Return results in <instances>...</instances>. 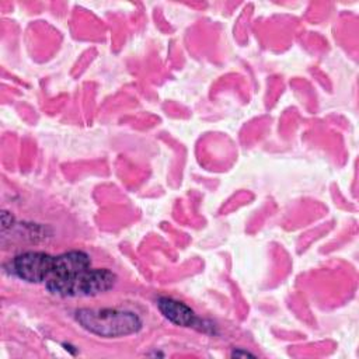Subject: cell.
Here are the masks:
<instances>
[{
	"mask_svg": "<svg viewBox=\"0 0 359 359\" xmlns=\"http://www.w3.org/2000/svg\"><path fill=\"white\" fill-rule=\"evenodd\" d=\"M231 356H254L251 352H248V351H233V353H231Z\"/></svg>",
	"mask_w": 359,
	"mask_h": 359,
	"instance_id": "obj_5",
	"label": "cell"
},
{
	"mask_svg": "<svg viewBox=\"0 0 359 359\" xmlns=\"http://www.w3.org/2000/svg\"><path fill=\"white\" fill-rule=\"evenodd\" d=\"M76 320L88 332L104 338L130 335L142 328L136 313L119 309H81L76 311Z\"/></svg>",
	"mask_w": 359,
	"mask_h": 359,
	"instance_id": "obj_1",
	"label": "cell"
},
{
	"mask_svg": "<svg viewBox=\"0 0 359 359\" xmlns=\"http://www.w3.org/2000/svg\"><path fill=\"white\" fill-rule=\"evenodd\" d=\"M157 307L161 314L172 324L181 327H196L201 324V320L196 317L195 311L180 300L171 297H160L157 300Z\"/></svg>",
	"mask_w": 359,
	"mask_h": 359,
	"instance_id": "obj_4",
	"label": "cell"
},
{
	"mask_svg": "<svg viewBox=\"0 0 359 359\" xmlns=\"http://www.w3.org/2000/svg\"><path fill=\"white\" fill-rule=\"evenodd\" d=\"M116 283V275L107 268H88L45 282L49 293L60 297H88L108 292Z\"/></svg>",
	"mask_w": 359,
	"mask_h": 359,
	"instance_id": "obj_2",
	"label": "cell"
},
{
	"mask_svg": "<svg viewBox=\"0 0 359 359\" xmlns=\"http://www.w3.org/2000/svg\"><path fill=\"white\" fill-rule=\"evenodd\" d=\"M11 272L29 283L48 282L59 275V255H50L42 251H27L14 257L11 261Z\"/></svg>",
	"mask_w": 359,
	"mask_h": 359,
	"instance_id": "obj_3",
	"label": "cell"
}]
</instances>
